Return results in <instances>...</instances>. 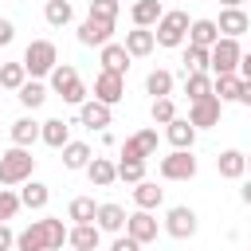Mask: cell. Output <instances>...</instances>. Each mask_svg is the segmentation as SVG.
<instances>
[{
	"instance_id": "cell-13",
	"label": "cell",
	"mask_w": 251,
	"mask_h": 251,
	"mask_svg": "<svg viewBox=\"0 0 251 251\" xmlns=\"http://www.w3.org/2000/svg\"><path fill=\"white\" fill-rule=\"evenodd\" d=\"M110 118H114V114H110V106H106V102H98V98H86V102L78 106V122H82L86 129H106V126H110Z\"/></svg>"
},
{
	"instance_id": "cell-14",
	"label": "cell",
	"mask_w": 251,
	"mask_h": 251,
	"mask_svg": "<svg viewBox=\"0 0 251 251\" xmlns=\"http://www.w3.org/2000/svg\"><path fill=\"white\" fill-rule=\"evenodd\" d=\"M216 27H220V35L239 39V35L251 27V20H247V12H243V8H224V12H220V20H216Z\"/></svg>"
},
{
	"instance_id": "cell-12",
	"label": "cell",
	"mask_w": 251,
	"mask_h": 251,
	"mask_svg": "<svg viewBox=\"0 0 251 251\" xmlns=\"http://www.w3.org/2000/svg\"><path fill=\"white\" fill-rule=\"evenodd\" d=\"M126 235H129V239H137V243L145 247V243H153V239H157V220H153L149 212H141V208H137V212H129V220H126Z\"/></svg>"
},
{
	"instance_id": "cell-33",
	"label": "cell",
	"mask_w": 251,
	"mask_h": 251,
	"mask_svg": "<svg viewBox=\"0 0 251 251\" xmlns=\"http://www.w3.org/2000/svg\"><path fill=\"white\" fill-rule=\"evenodd\" d=\"M27 82V67L24 63H0V90H16Z\"/></svg>"
},
{
	"instance_id": "cell-9",
	"label": "cell",
	"mask_w": 251,
	"mask_h": 251,
	"mask_svg": "<svg viewBox=\"0 0 251 251\" xmlns=\"http://www.w3.org/2000/svg\"><path fill=\"white\" fill-rule=\"evenodd\" d=\"M94 98L106 102V106H118V102L126 98V78H122V75H110V71H98V78H94Z\"/></svg>"
},
{
	"instance_id": "cell-50",
	"label": "cell",
	"mask_w": 251,
	"mask_h": 251,
	"mask_svg": "<svg viewBox=\"0 0 251 251\" xmlns=\"http://www.w3.org/2000/svg\"><path fill=\"white\" fill-rule=\"evenodd\" d=\"M247 169H251V153H247Z\"/></svg>"
},
{
	"instance_id": "cell-46",
	"label": "cell",
	"mask_w": 251,
	"mask_h": 251,
	"mask_svg": "<svg viewBox=\"0 0 251 251\" xmlns=\"http://www.w3.org/2000/svg\"><path fill=\"white\" fill-rule=\"evenodd\" d=\"M239 78H243V82H251V51L239 59Z\"/></svg>"
},
{
	"instance_id": "cell-42",
	"label": "cell",
	"mask_w": 251,
	"mask_h": 251,
	"mask_svg": "<svg viewBox=\"0 0 251 251\" xmlns=\"http://www.w3.org/2000/svg\"><path fill=\"white\" fill-rule=\"evenodd\" d=\"M118 0H90V16L94 20H118Z\"/></svg>"
},
{
	"instance_id": "cell-19",
	"label": "cell",
	"mask_w": 251,
	"mask_h": 251,
	"mask_svg": "<svg viewBox=\"0 0 251 251\" xmlns=\"http://www.w3.org/2000/svg\"><path fill=\"white\" fill-rule=\"evenodd\" d=\"M165 137H169L173 149H192V141H196V126H192L188 118H176V122L165 126Z\"/></svg>"
},
{
	"instance_id": "cell-2",
	"label": "cell",
	"mask_w": 251,
	"mask_h": 251,
	"mask_svg": "<svg viewBox=\"0 0 251 251\" xmlns=\"http://www.w3.org/2000/svg\"><path fill=\"white\" fill-rule=\"evenodd\" d=\"M20 63L27 67L31 78H43V75H51V71L59 67V51H55L51 39H31V43L24 47V59H20Z\"/></svg>"
},
{
	"instance_id": "cell-15",
	"label": "cell",
	"mask_w": 251,
	"mask_h": 251,
	"mask_svg": "<svg viewBox=\"0 0 251 251\" xmlns=\"http://www.w3.org/2000/svg\"><path fill=\"white\" fill-rule=\"evenodd\" d=\"M98 59H102V71L126 78V71H129V51H126V43H106Z\"/></svg>"
},
{
	"instance_id": "cell-7",
	"label": "cell",
	"mask_w": 251,
	"mask_h": 251,
	"mask_svg": "<svg viewBox=\"0 0 251 251\" xmlns=\"http://www.w3.org/2000/svg\"><path fill=\"white\" fill-rule=\"evenodd\" d=\"M196 227H200V220H196V212H192L188 204L169 208V216H165V231H169L173 239H192Z\"/></svg>"
},
{
	"instance_id": "cell-26",
	"label": "cell",
	"mask_w": 251,
	"mask_h": 251,
	"mask_svg": "<svg viewBox=\"0 0 251 251\" xmlns=\"http://www.w3.org/2000/svg\"><path fill=\"white\" fill-rule=\"evenodd\" d=\"M126 220H129V216H126V208H122V204H98V220H94V224H98V231H122V227H126Z\"/></svg>"
},
{
	"instance_id": "cell-34",
	"label": "cell",
	"mask_w": 251,
	"mask_h": 251,
	"mask_svg": "<svg viewBox=\"0 0 251 251\" xmlns=\"http://www.w3.org/2000/svg\"><path fill=\"white\" fill-rule=\"evenodd\" d=\"M208 67H212V51L188 43V47H184V71H188V75H200V71H208Z\"/></svg>"
},
{
	"instance_id": "cell-18",
	"label": "cell",
	"mask_w": 251,
	"mask_h": 251,
	"mask_svg": "<svg viewBox=\"0 0 251 251\" xmlns=\"http://www.w3.org/2000/svg\"><path fill=\"white\" fill-rule=\"evenodd\" d=\"M39 137H43V122H35V118H16V122H12V141H16L20 149L35 145Z\"/></svg>"
},
{
	"instance_id": "cell-1",
	"label": "cell",
	"mask_w": 251,
	"mask_h": 251,
	"mask_svg": "<svg viewBox=\"0 0 251 251\" xmlns=\"http://www.w3.org/2000/svg\"><path fill=\"white\" fill-rule=\"evenodd\" d=\"M31 173H35V157H31V149H20V145H12L8 153H0V184H27L31 180Z\"/></svg>"
},
{
	"instance_id": "cell-47",
	"label": "cell",
	"mask_w": 251,
	"mask_h": 251,
	"mask_svg": "<svg viewBox=\"0 0 251 251\" xmlns=\"http://www.w3.org/2000/svg\"><path fill=\"white\" fill-rule=\"evenodd\" d=\"M239 102H243V106H251V82H243V90H239Z\"/></svg>"
},
{
	"instance_id": "cell-16",
	"label": "cell",
	"mask_w": 251,
	"mask_h": 251,
	"mask_svg": "<svg viewBox=\"0 0 251 251\" xmlns=\"http://www.w3.org/2000/svg\"><path fill=\"white\" fill-rule=\"evenodd\" d=\"M216 173H220L224 180H239V176L247 173V157H243L239 149H224V153L216 157Z\"/></svg>"
},
{
	"instance_id": "cell-6",
	"label": "cell",
	"mask_w": 251,
	"mask_h": 251,
	"mask_svg": "<svg viewBox=\"0 0 251 251\" xmlns=\"http://www.w3.org/2000/svg\"><path fill=\"white\" fill-rule=\"evenodd\" d=\"M161 176H165V180H192V176H196V157H192V149H173L169 157H161Z\"/></svg>"
},
{
	"instance_id": "cell-4",
	"label": "cell",
	"mask_w": 251,
	"mask_h": 251,
	"mask_svg": "<svg viewBox=\"0 0 251 251\" xmlns=\"http://www.w3.org/2000/svg\"><path fill=\"white\" fill-rule=\"evenodd\" d=\"M188 27H192L188 12H165L153 35H157V43H161V47H180V43H184V35H188Z\"/></svg>"
},
{
	"instance_id": "cell-21",
	"label": "cell",
	"mask_w": 251,
	"mask_h": 251,
	"mask_svg": "<svg viewBox=\"0 0 251 251\" xmlns=\"http://www.w3.org/2000/svg\"><path fill=\"white\" fill-rule=\"evenodd\" d=\"M98 239H102L98 224H75V227L67 231V243H71L75 251H94V247H98Z\"/></svg>"
},
{
	"instance_id": "cell-43",
	"label": "cell",
	"mask_w": 251,
	"mask_h": 251,
	"mask_svg": "<svg viewBox=\"0 0 251 251\" xmlns=\"http://www.w3.org/2000/svg\"><path fill=\"white\" fill-rule=\"evenodd\" d=\"M12 39H16V24L12 20H0V47H8Z\"/></svg>"
},
{
	"instance_id": "cell-24",
	"label": "cell",
	"mask_w": 251,
	"mask_h": 251,
	"mask_svg": "<svg viewBox=\"0 0 251 251\" xmlns=\"http://www.w3.org/2000/svg\"><path fill=\"white\" fill-rule=\"evenodd\" d=\"M43 145H51V149H63V145H71V126L63 122V118H47L43 122V137H39Z\"/></svg>"
},
{
	"instance_id": "cell-41",
	"label": "cell",
	"mask_w": 251,
	"mask_h": 251,
	"mask_svg": "<svg viewBox=\"0 0 251 251\" xmlns=\"http://www.w3.org/2000/svg\"><path fill=\"white\" fill-rule=\"evenodd\" d=\"M43 227H47V251H59V247L67 243V227H63V220H43Z\"/></svg>"
},
{
	"instance_id": "cell-27",
	"label": "cell",
	"mask_w": 251,
	"mask_h": 251,
	"mask_svg": "<svg viewBox=\"0 0 251 251\" xmlns=\"http://www.w3.org/2000/svg\"><path fill=\"white\" fill-rule=\"evenodd\" d=\"M16 247L20 251H47V227H43V220H35L31 227H24L16 235Z\"/></svg>"
},
{
	"instance_id": "cell-49",
	"label": "cell",
	"mask_w": 251,
	"mask_h": 251,
	"mask_svg": "<svg viewBox=\"0 0 251 251\" xmlns=\"http://www.w3.org/2000/svg\"><path fill=\"white\" fill-rule=\"evenodd\" d=\"M220 4H224V8H239L243 0H220Z\"/></svg>"
},
{
	"instance_id": "cell-35",
	"label": "cell",
	"mask_w": 251,
	"mask_h": 251,
	"mask_svg": "<svg viewBox=\"0 0 251 251\" xmlns=\"http://www.w3.org/2000/svg\"><path fill=\"white\" fill-rule=\"evenodd\" d=\"M145 90H149L153 98H169V94H173V75H169V71H161V67H157V71H149Z\"/></svg>"
},
{
	"instance_id": "cell-39",
	"label": "cell",
	"mask_w": 251,
	"mask_h": 251,
	"mask_svg": "<svg viewBox=\"0 0 251 251\" xmlns=\"http://www.w3.org/2000/svg\"><path fill=\"white\" fill-rule=\"evenodd\" d=\"M118 180H126V184H141L145 180V161H118Z\"/></svg>"
},
{
	"instance_id": "cell-5",
	"label": "cell",
	"mask_w": 251,
	"mask_h": 251,
	"mask_svg": "<svg viewBox=\"0 0 251 251\" xmlns=\"http://www.w3.org/2000/svg\"><path fill=\"white\" fill-rule=\"evenodd\" d=\"M239 59H243V47H239V39H220L216 47H212V71L216 75H239Z\"/></svg>"
},
{
	"instance_id": "cell-40",
	"label": "cell",
	"mask_w": 251,
	"mask_h": 251,
	"mask_svg": "<svg viewBox=\"0 0 251 251\" xmlns=\"http://www.w3.org/2000/svg\"><path fill=\"white\" fill-rule=\"evenodd\" d=\"M24 208V200H20V192H12V188H0V224H8L16 212Z\"/></svg>"
},
{
	"instance_id": "cell-48",
	"label": "cell",
	"mask_w": 251,
	"mask_h": 251,
	"mask_svg": "<svg viewBox=\"0 0 251 251\" xmlns=\"http://www.w3.org/2000/svg\"><path fill=\"white\" fill-rule=\"evenodd\" d=\"M239 196H243V204H251V180H247V184L239 188Z\"/></svg>"
},
{
	"instance_id": "cell-10",
	"label": "cell",
	"mask_w": 251,
	"mask_h": 251,
	"mask_svg": "<svg viewBox=\"0 0 251 251\" xmlns=\"http://www.w3.org/2000/svg\"><path fill=\"white\" fill-rule=\"evenodd\" d=\"M220 114H224V102L212 94V98H200V102H192L188 106V122L196 126V129H208V126H220Z\"/></svg>"
},
{
	"instance_id": "cell-37",
	"label": "cell",
	"mask_w": 251,
	"mask_h": 251,
	"mask_svg": "<svg viewBox=\"0 0 251 251\" xmlns=\"http://www.w3.org/2000/svg\"><path fill=\"white\" fill-rule=\"evenodd\" d=\"M71 16H75V12H71V4H67V0H47V8H43V20H47L51 27H67V24H71Z\"/></svg>"
},
{
	"instance_id": "cell-45",
	"label": "cell",
	"mask_w": 251,
	"mask_h": 251,
	"mask_svg": "<svg viewBox=\"0 0 251 251\" xmlns=\"http://www.w3.org/2000/svg\"><path fill=\"white\" fill-rule=\"evenodd\" d=\"M12 247H16V231L8 224H0V251H12Z\"/></svg>"
},
{
	"instance_id": "cell-30",
	"label": "cell",
	"mask_w": 251,
	"mask_h": 251,
	"mask_svg": "<svg viewBox=\"0 0 251 251\" xmlns=\"http://www.w3.org/2000/svg\"><path fill=\"white\" fill-rule=\"evenodd\" d=\"M90 161H94V153H90L86 141H71V145H63V165H67V169H86Z\"/></svg>"
},
{
	"instance_id": "cell-17",
	"label": "cell",
	"mask_w": 251,
	"mask_h": 251,
	"mask_svg": "<svg viewBox=\"0 0 251 251\" xmlns=\"http://www.w3.org/2000/svg\"><path fill=\"white\" fill-rule=\"evenodd\" d=\"M224 35H220V27H216V20H192V27H188V43H196V47H216Z\"/></svg>"
},
{
	"instance_id": "cell-22",
	"label": "cell",
	"mask_w": 251,
	"mask_h": 251,
	"mask_svg": "<svg viewBox=\"0 0 251 251\" xmlns=\"http://www.w3.org/2000/svg\"><path fill=\"white\" fill-rule=\"evenodd\" d=\"M129 16H133V27H157L161 16H165V8H161V0H137L129 8Z\"/></svg>"
},
{
	"instance_id": "cell-44",
	"label": "cell",
	"mask_w": 251,
	"mask_h": 251,
	"mask_svg": "<svg viewBox=\"0 0 251 251\" xmlns=\"http://www.w3.org/2000/svg\"><path fill=\"white\" fill-rule=\"evenodd\" d=\"M110 251H141V243H137V239H129V235H118Z\"/></svg>"
},
{
	"instance_id": "cell-38",
	"label": "cell",
	"mask_w": 251,
	"mask_h": 251,
	"mask_svg": "<svg viewBox=\"0 0 251 251\" xmlns=\"http://www.w3.org/2000/svg\"><path fill=\"white\" fill-rule=\"evenodd\" d=\"M149 118H153L157 126H169V122H176V106H173V98H153V106H149Z\"/></svg>"
},
{
	"instance_id": "cell-32",
	"label": "cell",
	"mask_w": 251,
	"mask_h": 251,
	"mask_svg": "<svg viewBox=\"0 0 251 251\" xmlns=\"http://www.w3.org/2000/svg\"><path fill=\"white\" fill-rule=\"evenodd\" d=\"M67 216H71L75 224H94V220H98V204H94L90 196H75V200L67 204Z\"/></svg>"
},
{
	"instance_id": "cell-8",
	"label": "cell",
	"mask_w": 251,
	"mask_h": 251,
	"mask_svg": "<svg viewBox=\"0 0 251 251\" xmlns=\"http://www.w3.org/2000/svg\"><path fill=\"white\" fill-rule=\"evenodd\" d=\"M110 35H114V20H94V16H86V20L78 24V43H82V47H106Z\"/></svg>"
},
{
	"instance_id": "cell-36",
	"label": "cell",
	"mask_w": 251,
	"mask_h": 251,
	"mask_svg": "<svg viewBox=\"0 0 251 251\" xmlns=\"http://www.w3.org/2000/svg\"><path fill=\"white\" fill-rule=\"evenodd\" d=\"M20 102H24L27 110H39V106L47 102V86H43L39 78H31V82H24V86H20Z\"/></svg>"
},
{
	"instance_id": "cell-20",
	"label": "cell",
	"mask_w": 251,
	"mask_h": 251,
	"mask_svg": "<svg viewBox=\"0 0 251 251\" xmlns=\"http://www.w3.org/2000/svg\"><path fill=\"white\" fill-rule=\"evenodd\" d=\"M86 176H90L94 188H110V184L118 180V165H114L110 157H94V161L86 165Z\"/></svg>"
},
{
	"instance_id": "cell-3",
	"label": "cell",
	"mask_w": 251,
	"mask_h": 251,
	"mask_svg": "<svg viewBox=\"0 0 251 251\" xmlns=\"http://www.w3.org/2000/svg\"><path fill=\"white\" fill-rule=\"evenodd\" d=\"M51 90H55L63 102H71V106H82V102H86V86H82V78H78V71H75L71 63H59V67L51 71Z\"/></svg>"
},
{
	"instance_id": "cell-29",
	"label": "cell",
	"mask_w": 251,
	"mask_h": 251,
	"mask_svg": "<svg viewBox=\"0 0 251 251\" xmlns=\"http://www.w3.org/2000/svg\"><path fill=\"white\" fill-rule=\"evenodd\" d=\"M239 90H243V78H239V75H216L212 94H216L220 102H239Z\"/></svg>"
},
{
	"instance_id": "cell-28",
	"label": "cell",
	"mask_w": 251,
	"mask_h": 251,
	"mask_svg": "<svg viewBox=\"0 0 251 251\" xmlns=\"http://www.w3.org/2000/svg\"><path fill=\"white\" fill-rule=\"evenodd\" d=\"M212 86H216V78H212L208 71H200V75H184V94H188V102L212 98Z\"/></svg>"
},
{
	"instance_id": "cell-11",
	"label": "cell",
	"mask_w": 251,
	"mask_h": 251,
	"mask_svg": "<svg viewBox=\"0 0 251 251\" xmlns=\"http://www.w3.org/2000/svg\"><path fill=\"white\" fill-rule=\"evenodd\" d=\"M157 153V129H137L133 137H126V145H122V157L126 161H145V157H153Z\"/></svg>"
},
{
	"instance_id": "cell-25",
	"label": "cell",
	"mask_w": 251,
	"mask_h": 251,
	"mask_svg": "<svg viewBox=\"0 0 251 251\" xmlns=\"http://www.w3.org/2000/svg\"><path fill=\"white\" fill-rule=\"evenodd\" d=\"M161 200H165V188H157L153 180H141V184H133V204H137L141 212H153V208H161Z\"/></svg>"
},
{
	"instance_id": "cell-23",
	"label": "cell",
	"mask_w": 251,
	"mask_h": 251,
	"mask_svg": "<svg viewBox=\"0 0 251 251\" xmlns=\"http://www.w3.org/2000/svg\"><path fill=\"white\" fill-rule=\"evenodd\" d=\"M157 47V35L149 31V27H133V31H126V51H129V59H141V55H149Z\"/></svg>"
},
{
	"instance_id": "cell-31",
	"label": "cell",
	"mask_w": 251,
	"mask_h": 251,
	"mask_svg": "<svg viewBox=\"0 0 251 251\" xmlns=\"http://www.w3.org/2000/svg\"><path fill=\"white\" fill-rule=\"evenodd\" d=\"M20 200H24V208H47V200H51V188L47 184H39V180H27L24 188H20Z\"/></svg>"
}]
</instances>
